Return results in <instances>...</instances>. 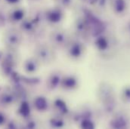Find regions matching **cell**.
I'll list each match as a JSON object with an SVG mask.
<instances>
[{
  "label": "cell",
  "mask_w": 130,
  "mask_h": 129,
  "mask_svg": "<svg viewBox=\"0 0 130 129\" xmlns=\"http://www.w3.org/2000/svg\"><path fill=\"white\" fill-rule=\"evenodd\" d=\"M23 40L22 33L17 29H9L5 32L3 41L5 45L10 49L18 48Z\"/></svg>",
  "instance_id": "obj_1"
},
{
  "label": "cell",
  "mask_w": 130,
  "mask_h": 129,
  "mask_svg": "<svg viewBox=\"0 0 130 129\" xmlns=\"http://www.w3.org/2000/svg\"><path fill=\"white\" fill-rule=\"evenodd\" d=\"M42 18L39 13H36V15L34 14L31 17H25L20 24L21 32L28 35L34 34L41 24Z\"/></svg>",
  "instance_id": "obj_2"
},
{
  "label": "cell",
  "mask_w": 130,
  "mask_h": 129,
  "mask_svg": "<svg viewBox=\"0 0 130 129\" xmlns=\"http://www.w3.org/2000/svg\"><path fill=\"white\" fill-rule=\"evenodd\" d=\"M34 53L38 61L44 64L51 63L54 58V53L52 48L45 44L38 45L35 48Z\"/></svg>",
  "instance_id": "obj_3"
},
{
  "label": "cell",
  "mask_w": 130,
  "mask_h": 129,
  "mask_svg": "<svg viewBox=\"0 0 130 129\" xmlns=\"http://www.w3.org/2000/svg\"><path fill=\"white\" fill-rule=\"evenodd\" d=\"M44 14L46 21L51 24H58L63 21L64 17V8L58 5L47 9Z\"/></svg>",
  "instance_id": "obj_4"
},
{
  "label": "cell",
  "mask_w": 130,
  "mask_h": 129,
  "mask_svg": "<svg viewBox=\"0 0 130 129\" xmlns=\"http://www.w3.org/2000/svg\"><path fill=\"white\" fill-rule=\"evenodd\" d=\"M50 41L52 45L57 48H63L68 45V35L64 30H55L50 34Z\"/></svg>",
  "instance_id": "obj_5"
},
{
  "label": "cell",
  "mask_w": 130,
  "mask_h": 129,
  "mask_svg": "<svg viewBox=\"0 0 130 129\" xmlns=\"http://www.w3.org/2000/svg\"><path fill=\"white\" fill-rule=\"evenodd\" d=\"M16 66V61L14 55L11 53L7 54L2 61L1 63V69L2 73L5 76L9 77L13 72H14V68Z\"/></svg>",
  "instance_id": "obj_6"
},
{
  "label": "cell",
  "mask_w": 130,
  "mask_h": 129,
  "mask_svg": "<svg viewBox=\"0 0 130 129\" xmlns=\"http://www.w3.org/2000/svg\"><path fill=\"white\" fill-rule=\"evenodd\" d=\"M67 46V54L73 59L80 58L84 51V46L82 42L79 41H73L69 42Z\"/></svg>",
  "instance_id": "obj_7"
},
{
  "label": "cell",
  "mask_w": 130,
  "mask_h": 129,
  "mask_svg": "<svg viewBox=\"0 0 130 129\" xmlns=\"http://www.w3.org/2000/svg\"><path fill=\"white\" fill-rule=\"evenodd\" d=\"M60 86L67 91L74 90L78 87V79L73 75L66 76L61 79Z\"/></svg>",
  "instance_id": "obj_8"
},
{
  "label": "cell",
  "mask_w": 130,
  "mask_h": 129,
  "mask_svg": "<svg viewBox=\"0 0 130 129\" xmlns=\"http://www.w3.org/2000/svg\"><path fill=\"white\" fill-rule=\"evenodd\" d=\"M54 109L57 113V116H65L69 113V108L67 103L61 98H57L53 102Z\"/></svg>",
  "instance_id": "obj_9"
},
{
  "label": "cell",
  "mask_w": 130,
  "mask_h": 129,
  "mask_svg": "<svg viewBox=\"0 0 130 129\" xmlns=\"http://www.w3.org/2000/svg\"><path fill=\"white\" fill-rule=\"evenodd\" d=\"M18 99L15 92L13 91H5L0 96V103L5 106H8L12 105Z\"/></svg>",
  "instance_id": "obj_10"
},
{
  "label": "cell",
  "mask_w": 130,
  "mask_h": 129,
  "mask_svg": "<svg viewBox=\"0 0 130 129\" xmlns=\"http://www.w3.org/2000/svg\"><path fill=\"white\" fill-rule=\"evenodd\" d=\"M26 15V11L22 8H15L8 14V19L12 23H21Z\"/></svg>",
  "instance_id": "obj_11"
},
{
  "label": "cell",
  "mask_w": 130,
  "mask_h": 129,
  "mask_svg": "<svg viewBox=\"0 0 130 129\" xmlns=\"http://www.w3.org/2000/svg\"><path fill=\"white\" fill-rule=\"evenodd\" d=\"M39 61L36 58H30L24 63V69L27 74L36 73L39 68Z\"/></svg>",
  "instance_id": "obj_12"
},
{
  "label": "cell",
  "mask_w": 130,
  "mask_h": 129,
  "mask_svg": "<svg viewBox=\"0 0 130 129\" xmlns=\"http://www.w3.org/2000/svg\"><path fill=\"white\" fill-rule=\"evenodd\" d=\"M110 125L111 128L116 129L126 128L129 126V122L124 116L118 115L115 116L110 122Z\"/></svg>",
  "instance_id": "obj_13"
},
{
  "label": "cell",
  "mask_w": 130,
  "mask_h": 129,
  "mask_svg": "<svg viewBox=\"0 0 130 129\" xmlns=\"http://www.w3.org/2000/svg\"><path fill=\"white\" fill-rule=\"evenodd\" d=\"M34 109L40 113H44L48 109V102L46 97L44 96H37L33 100Z\"/></svg>",
  "instance_id": "obj_14"
},
{
  "label": "cell",
  "mask_w": 130,
  "mask_h": 129,
  "mask_svg": "<svg viewBox=\"0 0 130 129\" xmlns=\"http://www.w3.org/2000/svg\"><path fill=\"white\" fill-rule=\"evenodd\" d=\"M74 28H75L76 32L79 35H83L89 32V25H88L86 19L83 16L76 19L75 24H74Z\"/></svg>",
  "instance_id": "obj_15"
},
{
  "label": "cell",
  "mask_w": 130,
  "mask_h": 129,
  "mask_svg": "<svg viewBox=\"0 0 130 129\" xmlns=\"http://www.w3.org/2000/svg\"><path fill=\"white\" fill-rule=\"evenodd\" d=\"M62 77L58 72H54L47 79V87L50 90H55L61 85Z\"/></svg>",
  "instance_id": "obj_16"
},
{
  "label": "cell",
  "mask_w": 130,
  "mask_h": 129,
  "mask_svg": "<svg viewBox=\"0 0 130 129\" xmlns=\"http://www.w3.org/2000/svg\"><path fill=\"white\" fill-rule=\"evenodd\" d=\"M110 5L114 13L122 14L127 8V2L126 0H111Z\"/></svg>",
  "instance_id": "obj_17"
},
{
  "label": "cell",
  "mask_w": 130,
  "mask_h": 129,
  "mask_svg": "<svg viewBox=\"0 0 130 129\" xmlns=\"http://www.w3.org/2000/svg\"><path fill=\"white\" fill-rule=\"evenodd\" d=\"M30 113H31V108H30V103L27 100H21V103L18 109V114L21 117L25 119L30 116Z\"/></svg>",
  "instance_id": "obj_18"
},
{
  "label": "cell",
  "mask_w": 130,
  "mask_h": 129,
  "mask_svg": "<svg viewBox=\"0 0 130 129\" xmlns=\"http://www.w3.org/2000/svg\"><path fill=\"white\" fill-rule=\"evenodd\" d=\"M95 46L99 51H106L109 48V41L107 38L103 35H100L95 37Z\"/></svg>",
  "instance_id": "obj_19"
},
{
  "label": "cell",
  "mask_w": 130,
  "mask_h": 129,
  "mask_svg": "<svg viewBox=\"0 0 130 129\" xmlns=\"http://www.w3.org/2000/svg\"><path fill=\"white\" fill-rule=\"evenodd\" d=\"M49 124L50 126L53 128H61L64 126L65 122L62 116H56L49 120Z\"/></svg>",
  "instance_id": "obj_20"
},
{
  "label": "cell",
  "mask_w": 130,
  "mask_h": 129,
  "mask_svg": "<svg viewBox=\"0 0 130 129\" xmlns=\"http://www.w3.org/2000/svg\"><path fill=\"white\" fill-rule=\"evenodd\" d=\"M80 128L83 129H94L95 124L90 118L83 119L80 121Z\"/></svg>",
  "instance_id": "obj_21"
},
{
  "label": "cell",
  "mask_w": 130,
  "mask_h": 129,
  "mask_svg": "<svg viewBox=\"0 0 130 129\" xmlns=\"http://www.w3.org/2000/svg\"><path fill=\"white\" fill-rule=\"evenodd\" d=\"M57 5L62 8H67L72 6L74 0H55Z\"/></svg>",
  "instance_id": "obj_22"
},
{
  "label": "cell",
  "mask_w": 130,
  "mask_h": 129,
  "mask_svg": "<svg viewBox=\"0 0 130 129\" xmlns=\"http://www.w3.org/2000/svg\"><path fill=\"white\" fill-rule=\"evenodd\" d=\"M37 127V122L36 120H34L33 119L30 118V116L29 118L25 119V124H24V128H36Z\"/></svg>",
  "instance_id": "obj_23"
},
{
  "label": "cell",
  "mask_w": 130,
  "mask_h": 129,
  "mask_svg": "<svg viewBox=\"0 0 130 129\" xmlns=\"http://www.w3.org/2000/svg\"><path fill=\"white\" fill-rule=\"evenodd\" d=\"M122 99L124 102H130V86H126L122 91Z\"/></svg>",
  "instance_id": "obj_24"
},
{
  "label": "cell",
  "mask_w": 130,
  "mask_h": 129,
  "mask_svg": "<svg viewBox=\"0 0 130 129\" xmlns=\"http://www.w3.org/2000/svg\"><path fill=\"white\" fill-rule=\"evenodd\" d=\"M21 81L22 82H25L27 85H36L39 83V79L38 78H29L25 76H21Z\"/></svg>",
  "instance_id": "obj_25"
},
{
  "label": "cell",
  "mask_w": 130,
  "mask_h": 129,
  "mask_svg": "<svg viewBox=\"0 0 130 129\" xmlns=\"http://www.w3.org/2000/svg\"><path fill=\"white\" fill-rule=\"evenodd\" d=\"M6 122H7L6 115L3 112L0 111V126H2V125H5Z\"/></svg>",
  "instance_id": "obj_26"
},
{
  "label": "cell",
  "mask_w": 130,
  "mask_h": 129,
  "mask_svg": "<svg viewBox=\"0 0 130 129\" xmlns=\"http://www.w3.org/2000/svg\"><path fill=\"white\" fill-rule=\"evenodd\" d=\"M107 0H98L97 3L95 5V6H97L99 8H104L105 6L107 5Z\"/></svg>",
  "instance_id": "obj_27"
},
{
  "label": "cell",
  "mask_w": 130,
  "mask_h": 129,
  "mask_svg": "<svg viewBox=\"0 0 130 129\" xmlns=\"http://www.w3.org/2000/svg\"><path fill=\"white\" fill-rule=\"evenodd\" d=\"M7 128H11V129H15L18 128V125L14 121H11V122H8V124H7Z\"/></svg>",
  "instance_id": "obj_28"
},
{
  "label": "cell",
  "mask_w": 130,
  "mask_h": 129,
  "mask_svg": "<svg viewBox=\"0 0 130 129\" xmlns=\"http://www.w3.org/2000/svg\"><path fill=\"white\" fill-rule=\"evenodd\" d=\"M5 21H6L5 16L3 14L2 12L0 11V27H3L5 24Z\"/></svg>",
  "instance_id": "obj_29"
},
{
  "label": "cell",
  "mask_w": 130,
  "mask_h": 129,
  "mask_svg": "<svg viewBox=\"0 0 130 129\" xmlns=\"http://www.w3.org/2000/svg\"><path fill=\"white\" fill-rule=\"evenodd\" d=\"M80 1H82L83 2L86 3V4H88V5H95H95H96V3H97L98 0H80Z\"/></svg>",
  "instance_id": "obj_30"
},
{
  "label": "cell",
  "mask_w": 130,
  "mask_h": 129,
  "mask_svg": "<svg viewBox=\"0 0 130 129\" xmlns=\"http://www.w3.org/2000/svg\"><path fill=\"white\" fill-rule=\"evenodd\" d=\"M5 2L8 5H17L21 2V0H5Z\"/></svg>",
  "instance_id": "obj_31"
},
{
  "label": "cell",
  "mask_w": 130,
  "mask_h": 129,
  "mask_svg": "<svg viewBox=\"0 0 130 129\" xmlns=\"http://www.w3.org/2000/svg\"><path fill=\"white\" fill-rule=\"evenodd\" d=\"M128 30H129V32H130V21L129 23L128 24Z\"/></svg>",
  "instance_id": "obj_32"
},
{
  "label": "cell",
  "mask_w": 130,
  "mask_h": 129,
  "mask_svg": "<svg viewBox=\"0 0 130 129\" xmlns=\"http://www.w3.org/2000/svg\"><path fill=\"white\" fill-rule=\"evenodd\" d=\"M0 58H1V54H0Z\"/></svg>",
  "instance_id": "obj_33"
},
{
  "label": "cell",
  "mask_w": 130,
  "mask_h": 129,
  "mask_svg": "<svg viewBox=\"0 0 130 129\" xmlns=\"http://www.w3.org/2000/svg\"><path fill=\"white\" fill-rule=\"evenodd\" d=\"M32 1H36V0H32Z\"/></svg>",
  "instance_id": "obj_34"
}]
</instances>
